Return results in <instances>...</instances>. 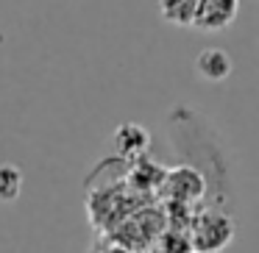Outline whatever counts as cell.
Returning <instances> with one entry per match:
<instances>
[{
    "label": "cell",
    "instance_id": "obj_7",
    "mask_svg": "<svg viewBox=\"0 0 259 253\" xmlns=\"http://www.w3.org/2000/svg\"><path fill=\"white\" fill-rule=\"evenodd\" d=\"M25 175L14 164H0V203H17L23 195Z\"/></svg>",
    "mask_w": 259,
    "mask_h": 253
},
{
    "label": "cell",
    "instance_id": "obj_6",
    "mask_svg": "<svg viewBox=\"0 0 259 253\" xmlns=\"http://www.w3.org/2000/svg\"><path fill=\"white\" fill-rule=\"evenodd\" d=\"M195 12H198V0H159L162 20L170 25H179V28H192Z\"/></svg>",
    "mask_w": 259,
    "mask_h": 253
},
{
    "label": "cell",
    "instance_id": "obj_3",
    "mask_svg": "<svg viewBox=\"0 0 259 253\" xmlns=\"http://www.w3.org/2000/svg\"><path fill=\"white\" fill-rule=\"evenodd\" d=\"M237 12H240V0H198L195 25L192 28L206 31V34H218V31L229 28L234 23Z\"/></svg>",
    "mask_w": 259,
    "mask_h": 253
},
{
    "label": "cell",
    "instance_id": "obj_1",
    "mask_svg": "<svg viewBox=\"0 0 259 253\" xmlns=\"http://www.w3.org/2000/svg\"><path fill=\"white\" fill-rule=\"evenodd\" d=\"M187 234L192 239L195 253H220L234 239V220L220 209H201L195 212Z\"/></svg>",
    "mask_w": 259,
    "mask_h": 253
},
{
    "label": "cell",
    "instance_id": "obj_10",
    "mask_svg": "<svg viewBox=\"0 0 259 253\" xmlns=\"http://www.w3.org/2000/svg\"><path fill=\"white\" fill-rule=\"evenodd\" d=\"M145 253H156V250H153V247H151V250H145Z\"/></svg>",
    "mask_w": 259,
    "mask_h": 253
},
{
    "label": "cell",
    "instance_id": "obj_4",
    "mask_svg": "<svg viewBox=\"0 0 259 253\" xmlns=\"http://www.w3.org/2000/svg\"><path fill=\"white\" fill-rule=\"evenodd\" d=\"M112 145H114V156L123 162H137L145 156L148 145H151V134L137 123H123L117 131L112 134Z\"/></svg>",
    "mask_w": 259,
    "mask_h": 253
},
{
    "label": "cell",
    "instance_id": "obj_8",
    "mask_svg": "<svg viewBox=\"0 0 259 253\" xmlns=\"http://www.w3.org/2000/svg\"><path fill=\"white\" fill-rule=\"evenodd\" d=\"M153 250H156V253H195V247H192V239H190V234H187V231L167 228L156 239Z\"/></svg>",
    "mask_w": 259,
    "mask_h": 253
},
{
    "label": "cell",
    "instance_id": "obj_9",
    "mask_svg": "<svg viewBox=\"0 0 259 253\" xmlns=\"http://www.w3.org/2000/svg\"><path fill=\"white\" fill-rule=\"evenodd\" d=\"M90 253H131L128 247H123L120 242H114L112 236H103V239H98L95 245H92Z\"/></svg>",
    "mask_w": 259,
    "mask_h": 253
},
{
    "label": "cell",
    "instance_id": "obj_5",
    "mask_svg": "<svg viewBox=\"0 0 259 253\" xmlns=\"http://www.w3.org/2000/svg\"><path fill=\"white\" fill-rule=\"evenodd\" d=\"M231 70H234V62L223 47H203L195 59V73L203 81H212V84L226 81L231 75Z\"/></svg>",
    "mask_w": 259,
    "mask_h": 253
},
{
    "label": "cell",
    "instance_id": "obj_2",
    "mask_svg": "<svg viewBox=\"0 0 259 253\" xmlns=\"http://www.w3.org/2000/svg\"><path fill=\"white\" fill-rule=\"evenodd\" d=\"M162 195L167 197V203H184L192 206L195 200H201L206 195V178L198 167L192 164H179V167L167 170L162 184Z\"/></svg>",
    "mask_w": 259,
    "mask_h": 253
}]
</instances>
